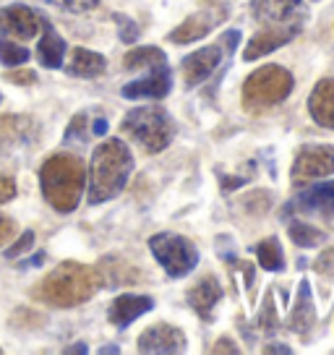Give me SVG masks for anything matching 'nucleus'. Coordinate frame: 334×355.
I'll return each instance as SVG.
<instances>
[{"instance_id": "ea45409f", "label": "nucleus", "mask_w": 334, "mask_h": 355, "mask_svg": "<svg viewBox=\"0 0 334 355\" xmlns=\"http://www.w3.org/2000/svg\"><path fill=\"white\" fill-rule=\"evenodd\" d=\"M0 102H3V97H0Z\"/></svg>"}, {"instance_id": "58836bf2", "label": "nucleus", "mask_w": 334, "mask_h": 355, "mask_svg": "<svg viewBox=\"0 0 334 355\" xmlns=\"http://www.w3.org/2000/svg\"><path fill=\"white\" fill-rule=\"evenodd\" d=\"M100 353H118V345H107V347H102Z\"/></svg>"}, {"instance_id": "9b49d317", "label": "nucleus", "mask_w": 334, "mask_h": 355, "mask_svg": "<svg viewBox=\"0 0 334 355\" xmlns=\"http://www.w3.org/2000/svg\"><path fill=\"white\" fill-rule=\"evenodd\" d=\"M139 350L141 353H183L186 337L170 324H152L139 337Z\"/></svg>"}, {"instance_id": "f257e3e1", "label": "nucleus", "mask_w": 334, "mask_h": 355, "mask_svg": "<svg viewBox=\"0 0 334 355\" xmlns=\"http://www.w3.org/2000/svg\"><path fill=\"white\" fill-rule=\"evenodd\" d=\"M131 170H134V155H131V149L123 144L121 139L102 141L94 149L89 165L91 204H102V201H110L112 196H118L125 189Z\"/></svg>"}, {"instance_id": "423d86ee", "label": "nucleus", "mask_w": 334, "mask_h": 355, "mask_svg": "<svg viewBox=\"0 0 334 355\" xmlns=\"http://www.w3.org/2000/svg\"><path fill=\"white\" fill-rule=\"evenodd\" d=\"M149 248L170 277H186L199 264V248L183 235L159 233L149 241Z\"/></svg>"}, {"instance_id": "e433bc0d", "label": "nucleus", "mask_w": 334, "mask_h": 355, "mask_svg": "<svg viewBox=\"0 0 334 355\" xmlns=\"http://www.w3.org/2000/svg\"><path fill=\"white\" fill-rule=\"evenodd\" d=\"M267 353H290L288 345H269V347H264Z\"/></svg>"}, {"instance_id": "ddd939ff", "label": "nucleus", "mask_w": 334, "mask_h": 355, "mask_svg": "<svg viewBox=\"0 0 334 355\" xmlns=\"http://www.w3.org/2000/svg\"><path fill=\"white\" fill-rule=\"evenodd\" d=\"M288 209H298L306 211V214H322V217L334 220V180H326V183H319L313 189L303 191Z\"/></svg>"}, {"instance_id": "c9c22d12", "label": "nucleus", "mask_w": 334, "mask_h": 355, "mask_svg": "<svg viewBox=\"0 0 334 355\" xmlns=\"http://www.w3.org/2000/svg\"><path fill=\"white\" fill-rule=\"evenodd\" d=\"M91 131H94V136H102V133L107 131V121H94V128H91Z\"/></svg>"}, {"instance_id": "7c9ffc66", "label": "nucleus", "mask_w": 334, "mask_h": 355, "mask_svg": "<svg viewBox=\"0 0 334 355\" xmlns=\"http://www.w3.org/2000/svg\"><path fill=\"white\" fill-rule=\"evenodd\" d=\"M6 81L21 84V87H32L34 81H37V73H34V71H8V73H6Z\"/></svg>"}, {"instance_id": "0eeeda50", "label": "nucleus", "mask_w": 334, "mask_h": 355, "mask_svg": "<svg viewBox=\"0 0 334 355\" xmlns=\"http://www.w3.org/2000/svg\"><path fill=\"white\" fill-rule=\"evenodd\" d=\"M254 19L267 24V29H292L301 32L306 19L303 0H254Z\"/></svg>"}, {"instance_id": "9d476101", "label": "nucleus", "mask_w": 334, "mask_h": 355, "mask_svg": "<svg viewBox=\"0 0 334 355\" xmlns=\"http://www.w3.org/2000/svg\"><path fill=\"white\" fill-rule=\"evenodd\" d=\"M170 89H173V76H170V68L162 63V66L152 68L149 76L125 84L121 94L125 100H162L167 97Z\"/></svg>"}, {"instance_id": "bb28decb", "label": "nucleus", "mask_w": 334, "mask_h": 355, "mask_svg": "<svg viewBox=\"0 0 334 355\" xmlns=\"http://www.w3.org/2000/svg\"><path fill=\"white\" fill-rule=\"evenodd\" d=\"M50 6H55L60 11H73V13H81V11H89L94 8L100 0H45Z\"/></svg>"}, {"instance_id": "aec40b11", "label": "nucleus", "mask_w": 334, "mask_h": 355, "mask_svg": "<svg viewBox=\"0 0 334 355\" xmlns=\"http://www.w3.org/2000/svg\"><path fill=\"white\" fill-rule=\"evenodd\" d=\"M42 40L37 44V55H39V63L45 68H60L63 66V58H66V42H63V37L50 26V24H42Z\"/></svg>"}, {"instance_id": "c85d7f7f", "label": "nucleus", "mask_w": 334, "mask_h": 355, "mask_svg": "<svg viewBox=\"0 0 334 355\" xmlns=\"http://www.w3.org/2000/svg\"><path fill=\"white\" fill-rule=\"evenodd\" d=\"M32 245H34V233H32V230H26V233H24L21 238H19V241H16V243L6 251V259H19V256L26 254Z\"/></svg>"}, {"instance_id": "412c9836", "label": "nucleus", "mask_w": 334, "mask_h": 355, "mask_svg": "<svg viewBox=\"0 0 334 355\" xmlns=\"http://www.w3.org/2000/svg\"><path fill=\"white\" fill-rule=\"evenodd\" d=\"M316 322V311H313V300H311V285L303 279L301 288H298V300H295V309L290 313V329L295 332H308Z\"/></svg>"}, {"instance_id": "4be33fe9", "label": "nucleus", "mask_w": 334, "mask_h": 355, "mask_svg": "<svg viewBox=\"0 0 334 355\" xmlns=\"http://www.w3.org/2000/svg\"><path fill=\"white\" fill-rule=\"evenodd\" d=\"M162 63H165V53H162L159 47H152V44H146V47H136V50H131L128 55L123 58V66L128 68V71L155 68V66H162Z\"/></svg>"}, {"instance_id": "c756f323", "label": "nucleus", "mask_w": 334, "mask_h": 355, "mask_svg": "<svg viewBox=\"0 0 334 355\" xmlns=\"http://www.w3.org/2000/svg\"><path fill=\"white\" fill-rule=\"evenodd\" d=\"M84 131H87V115H84V112H78L76 118L71 121V125H68L66 139L71 141V139L76 136V139H81V141H87V133H84Z\"/></svg>"}, {"instance_id": "20e7f679", "label": "nucleus", "mask_w": 334, "mask_h": 355, "mask_svg": "<svg viewBox=\"0 0 334 355\" xmlns=\"http://www.w3.org/2000/svg\"><path fill=\"white\" fill-rule=\"evenodd\" d=\"M121 128L149 155L162 152L175 136V123L162 107H136L123 118Z\"/></svg>"}, {"instance_id": "b1692460", "label": "nucleus", "mask_w": 334, "mask_h": 355, "mask_svg": "<svg viewBox=\"0 0 334 355\" xmlns=\"http://www.w3.org/2000/svg\"><path fill=\"white\" fill-rule=\"evenodd\" d=\"M290 238H292V243L295 245L313 248V245L324 243V238H326V235H324L319 227L308 225V222H292V225H290Z\"/></svg>"}, {"instance_id": "dca6fc26", "label": "nucleus", "mask_w": 334, "mask_h": 355, "mask_svg": "<svg viewBox=\"0 0 334 355\" xmlns=\"http://www.w3.org/2000/svg\"><path fill=\"white\" fill-rule=\"evenodd\" d=\"M308 112L322 128H334V78H322L313 87Z\"/></svg>"}, {"instance_id": "f03ea898", "label": "nucleus", "mask_w": 334, "mask_h": 355, "mask_svg": "<svg viewBox=\"0 0 334 355\" xmlns=\"http://www.w3.org/2000/svg\"><path fill=\"white\" fill-rule=\"evenodd\" d=\"M100 275L91 266L63 261L42 279V285L37 288V298L58 309H71L78 303H87L100 290Z\"/></svg>"}, {"instance_id": "473e14b6", "label": "nucleus", "mask_w": 334, "mask_h": 355, "mask_svg": "<svg viewBox=\"0 0 334 355\" xmlns=\"http://www.w3.org/2000/svg\"><path fill=\"white\" fill-rule=\"evenodd\" d=\"M13 230H16L13 220H8V217H3V214H0V245H3L6 241H8V238H11Z\"/></svg>"}, {"instance_id": "1a4fd4ad", "label": "nucleus", "mask_w": 334, "mask_h": 355, "mask_svg": "<svg viewBox=\"0 0 334 355\" xmlns=\"http://www.w3.org/2000/svg\"><path fill=\"white\" fill-rule=\"evenodd\" d=\"M42 24L45 19L21 3L0 11V34H8L11 40H32L42 32Z\"/></svg>"}, {"instance_id": "a878e982", "label": "nucleus", "mask_w": 334, "mask_h": 355, "mask_svg": "<svg viewBox=\"0 0 334 355\" xmlns=\"http://www.w3.org/2000/svg\"><path fill=\"white\" fill-rule=\"evenodd\" d=\"M258 327L269 334L279 329V316L277 309H274V300H272V293H267V298H264V306H261V313H258Z\"/></svg>"}, {"instance_id": "7ed1b4c3", "label": "nucleus", "mask_w": 334, "mask_h": 355, "mask_svg": "<svg viewBox=\"0 0 334 355\" xmlns=\"http://www.w3.org/2000/svg\"><path fill=\"white\" fill-rule=\"evenodd\" d=\"M39 180H42V193H45L47 204H53L58 211L66 214L78 207L84 183H87V173H84V165L78 157L55 155L42 165Z\"/></svg>"}, {"instance_id": "4468645a", "label": "nucleus", "mask_w": 334, "mask_h": 355, "mask_svg": "<svg viewBox=\"0 0 334 355\" xmlns=\"http://www.w3.org/2000/svg\"><path fill=\"white\" fill-rule=\"evenodd\" d=\"M227 16V11H201V13H193L188 16L186 21L180 24L175 32L170 34V42H178V44H188V42H196L201 37H206V34L212 32L214 24H220Z\"/></svg>"}, {"instance_id": "5701e85b", "label": "nucleus", "mask_w": 334, "mask_h": 355, "mask_svg": "<svg viewBox=\"0 0 334 355\" xmlns=\"http://www.w3.org/2000/svg\"><path fill=\"white\" fill-rule=\"evenodd\" d=\"M256 259L267 272H279V269L285 266V254H282V245H279L277 238L261 241V243L256 245Z\"/></svg>"}, {"instance_id": "cd10ccee", "label": "nucleus", "mask_w": 334, "mask_h": 355, "mask_svg": "<svg viewBox=\"0 0 334 355\" xmlns=\"http://www.w3.org/2000/svg\"><path fill=\"white\" fill-rule=\"evenodd\" d=\"M115 24L121 26V40L123 42H136V37H139V26H136L134 19H128V16H123V13H115L112 16Z\"/></svg>"}, {"instance_id": "a211bd4d", "label": "nucleus", "mask_w": 334, "mask_h": 355, "mask_svg": "<svg viewBox=\"0 0 334 355\" xmlns=\"http://www.w3.org/2000/svg\"><path fill=\"white\" fill-rule=\"evenodd\" d=\"M295 34L298 32H292V29H264V32H258L256 37L248 42V47H245L243 60H256V58L267 55V53H272V50H277V47H282V44H288Z\"/></svg>"}, {"instance_id": "2f4dec72", "label": "nucleus", "mask_w": 334, "mask_h": 355, "mask_svg": "<svg viewBox=\"0 0 334 355\" xmlns=\"http://www.w3.org/2000/svg\"><path fill=\"white\" fill-rule=\"evenodd\" d=\"M13 196H16V183H13L11 178L0 175V204L11 201Z\"/></svg>"}, {"instance_id": "f8f14e48", "label": "nucleus", "mask_w": 334, "mask_h": 355, "mask_svg": "<svg viewBox=\"0 0 334 355\" xmlns=\"http://www.w3.org/2000/svg\"><path fill=\"white\" fill-rule=\"evenodd\" d=\"M220 50H222V47L212 44V47H204V50H196V53H191L188 58H183L180 71H183V78H186L188 87H199V84H204V81L217 71L220 60H222V53H220Z\"/></svg>"}, {"instance_id": "6ab92c4d", "label": "nucleus", "mask_w": 334, "mask_h": 355, "mask_svg": "<svg viewBox=\"0 0 334 355\" xmlns=\"http://www.w3.org/2000/svg\"><path fill=\"white\" fill-rule=\"evenodd\" d=\"M68 73L78 78H94L102 76L105 68H107V60L100 55V53H91L87 47H73L71 53V60H68Z\"/></svg>"}, {"instance_id": "f3484780", "label": "nucleus", "mask_w": 334, "mask_h": 355, "mask_svg": "<svg viewBox=\"0 0 334 355\" xmlns=\"http://www.w3.org/2000/svg\"><path fill=\"white\" fill-rule=\"evenodd\" d=\"M220 298H222V288H220V282L209 275V277L199 279L193 288L188 290V303L191 309L199 313L201 319H212V311L214 306L220 303Z\"/></svg>"}, {"instance_id": "72a5a7b5", "label": "nucleus", "mask_w": 334, "mask_h": 355, "mask_svg": "<svg viewBox=\"0 0 334 355\" xmlns=\"http://www.w3.org/2000/svg\"><path fill=\"white\" fill-rule=\"evenodd\" d=\"M220 42L227 47V53H233V50H238V42H240V32H227L222 34V40Z\"/></svg>"}, {"instance_id": "f704fd0d", "label": "nucleus", "mask_w": 334, "mask_h": 355, "mask_svg": "<svg viewBox=\"0 0 334 355\" xmlns=\"http://www.w3.org/2000/svg\"><path fill=\"white\" fill-rule=\"evenodd\" d=\"M220 345H214V353H238V347L230 345V337H222V340H217Z\"/></svg>"}, {"instance_id": "393cba45", "label": "nucleus", "mask_w": 334, "mask_h": 355, "mask_svg": "<svg viewBox=\"0 0 334 355\" xmlns=\"http://www.w3.org/2000/svg\"><path fill=\"white\" fill-rule=\"evenodd\" d=\"M0 60H3V66H21L29 60V50L21 47V44L11 42V40H0Z\"/></svg>"}, {"instance_id": "4c0bfd02", "label": "nucleus", "mask_w": 334, "mask_h": 355, "mask_svg": "<svg viewBox=\"0 0 334 355\" xmlns=\"http://www.w3.org/2000/svg\"><path fill=\"white\" fill-rule=\"evenodd\" d=\"M66 353H87V345H73V347H68Z\"/></svg>"}, {"instance_id": "2eb2a0df", "label": "nucleus", "mask_w": 334, "mask_h": 355, "mask_svg": "<svg viewBox=\"0 0 334 355\" xmlns=\"http://www.w3.org/2000/svg\"><path fill=\"white\" fill-rule=\"evenodd\" d=\"M152 309H155V300L149 295H121L112 300L110 306V324L118 329H125L128 324L149 313Z\"/></svg>"}, {"instance_id": "39448f33", "label": "nucleus", "mask_w": 334, "mask_h": 355, "mask_svg": "<svg viewBox=\"0 0 334 355\" xmlns=\"http://www.w3.org/2000/svg\"><path fill=\"white\" fill-rule=\"evenodd\" d=\"M292 92V73L282 66H264L243 84V105L251 112L274 107Z\"/></svg>"}, {"instance_id": "6e6552de", "label": "nucleus", "mask_w": 334, "mask_h": 355, "mask_svg": "<svg viewBox=\"0 0 334 355\" xmlns=\"http://www.w3.org/2000/svg\"><path fill=\"white\" fill-rule=\"evenodd\" d=\"M334 173V146L306 144L292 162V183H306Z\"/></svg>"}]
</instances>
